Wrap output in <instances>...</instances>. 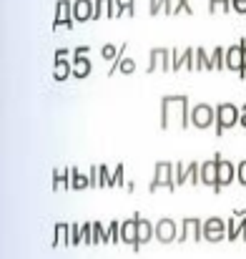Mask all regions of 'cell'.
Masks as SVG:
<instances>
[{
    "instance_id": "1",
    "label": "cell",
    "mask_w": 246,
    "mask_h": 259,
    "mask_svg": "<svg viewBox=\"0 0 246 259\" xmlns=\"http://www.w3.org/2000/svg\"><path fill=\"white\" fill-rule=\"evenodd\" d=\"M188 116H191V108H188L186 96H164V101H161V128H171V126L186 128V126H191Z\"/></svg>"
},
{
    "instance_id": "2",
    "label": "cell",
    "mask_w": 246,
    "mask_h": 259,
    "mask_svg": "<svg viewBox=\"0 0 246 259\" xmlns=\"http://www.w3.org/2000/svg\"><path fill=\"white\" fill-rule=\"evenodd\" d=\"M176 164L171 161H159L156 169H154V181L149 186L151 194H156L159 189H168V191H176Z\"/></svg>"
},
{
    "instance_id": "3",
    "label": "cell",
    "mask_w": 246,
    "mask_h": 259,
    "mask_svg": "<svg viewBox=\"0 0 246 259\" xmlns=\"http://www.w3.org/2000/svg\"><path fill=\"white\" fill-rule=\"evenodd\" d=\"M236 123H241V108L236 103H219L216 106V136L226 134Z\"/></svg>"
},
{
    "instance_id": "4",
    "label": "cell",
    "mask_w": 246,
    "mask_h": 259,
    "mask_svg": "<svg viewBox=\"0 0 246 259\" xmlns=\"http://www.w3.org/2000/svg\"><path fill=\"white\" fill-rule=\"evenodd\" d=\"M188 123L196 126V128H209L216 123V108L209 106V103H196L191 108V116H188Z\"/></svg>"
},
{
    "instance_id": "5",
    "label": "cell",
    "mask_w": 246,
    "mask_h": 259,
    "mask_svg": "<svg viewBox=\"0 0 246 259\" xmlns=\"http://www.w3.org/2000/svg\"><path fill=\"white\" fill-rule=\"evenodd\" d=\"M73 23H76V18H73V3H71V0H58L53 30H58V28H71Z\"/></svg>"
},
{
    "instance_id": "6",
    "label": "cell",
    "mask_w": 246,
    "mask_h": 259,
    "mask_svg": "<svg viewBox=\"0 0 246 259\" xmlns=\"http://www.w3.org/2000/svg\"><path fill=\"white\" fill-rule=\"evenodd\" d=\"M201 181V164H176V184H193Z\"/></svg>"
},
{
    "instance_id": "7",
    "label": "cell",
    "mask_w": 246,
    "mask_h": 259,
    "mask_svg": "<svg viewBox=\"0 0 246 259\" xmlns=\"http://www.w3.org/2000/svg\"><path fill=\"white\" fill-rule=\"evenodd\" d=\"M214 159H219V179H216L214 191H216V194H221V189H224V186H229V184L234 181V176H236V166H234L231 161L221 159V154H216Z\"/></svg>"
},
{
    "instance_id": "8",
    "label": "cell",
    "mask_w": 246,
    "mask_h": 259,
    "mask_svg": "<svg viewBox=\"0 0 246 259\" xmlns=\"http://www.w3.org/2000/svg\"><path fill=\"white\" fill-rule=\"evenodd\" d=\"M171 66H173V71H181V68H186V71H196V51L193 48H186V51H171Z\"/></svg>"
},
{
    "instance_id": "9",
    "label": "cell",
    "mask_w": 246,
    "mask_h": 259,
    "mask_svg": "<svg viewBox=\"0 0 246 259\" xmlns=\"http://www.w3.org/2000/svg\"><path fill=\"white\" fill-rule=\"evenodd\" d=\"M154 71H173V66H171V51L168 48H154L151 51V63H149V73H154Z\"/></svg>"
},
{
    "instance_id": "10",
    "label": "cell",
    "mask_w": 246,
    "mask_h": 259,
    "mask_svg": "<svg viewBox=\"0 0 246 259\" xmlns=\"http://www.w3.org/2000/svg\"><path fill=\"white\" fill-rule=\"evenodd\" d=\"M226 68L236 71V76L241 73V68H244V40H239L236 46L226 48Z\"/></svg>"
},
{
    "instance_id": "11",
    "label": "cell",
    "mask_w": 246,
    "mask_h": 259,
    "mask_svg": "<svg viewBox=\"0 0 246 259\" xmlns=\"http://www.w3.org/2000/svg\"><path fill=\"white\" fill-rule=\"evenodd\" d=\"M93 10H95V3L93 0H76L73 3V18H76V23L93 20Z\"/></svg>"
},
{
    "instance_id": "12",
    "label": "cell",
    "mask_w": 246,
    "mask_h": 259,
    "mask_svg": "<svg viewBox=\"0 0 246 259\" xmlns=\"http://www.w3.org/2000/svg\"><path fill=\"white\" fill-rule=\"evenodd\" d=\"M216 179H219V159H211V161H204L201 164V184L206 186H216Z\"/></svg>"
},
{
    "instance_id": "13",
    "label": "cell",
    "mask_w": 246,
    "mask_h": 259,
    "mask_svg": "<svg viewBox=\"0 0 246 259\" xmlns=\"http://www.w3.org/2000/svg\"><path fill=\"white\" fill-rule=\"evenodd\" d=\"M71 76H73V61H68V58H56L53 78H56V81H68Z\"/></svg>"
},
{
    "instance_id": "14",
    "label": "cell",
    "mask_w": 246,
    "mask_h": 259,
    "mask_svg": "<svg viewBox=\"0 0 246 259\" xmlns=\"http://www.w3.org/2000/svg\"><path fill=\"white\" fill-rule=\"evenodd\" d=\"M95 10H93V20L101 18H116V0H93Z\"/></svg>"
},
{
    "instance_id": "15",
    "label": "cell",
    "mask_w": 246,
    "mask_h": 259,
    "mask_svg": "<svg viewBox=\"0 0 246 259\" xmlns=\"http://www.w3.org/2000/svg\"><path fill=\"white\" fill-rule=\"evenodd\" d=\"M66 189H71V166L53 171V191H66Z\"/></svg>"
},
{
    "instance_id": "16",
    "label": "cell",
    "mask_w": 246,
    "mask_h": 259,
    "mask_svg": "<svg viewBox=\"0 0 246 259\" xmlns=\"http://www.w3.org/2000/svg\"><path fill=\"white\" fill-rule=\"evenodd\" d=\"M88 76H90V58L73 56V78H88Z\"/></svg>"
},
{
    "instance_id": "17",
    "label": "cell",
    "mask_w": 246,
    "mask_h": 259,
    "mask_svg": "<svg viewBox=\"0 0 246 259\" xmlns=\"http://www.w3.org/2000/svg\"><path fill=\"white\" fill-rule=\"evenodd\" d=\"M90 186V176H85L81 174L76 166H71V189L73 191H83V189H88Z\"/></svg>"
},
{
    "instance_id": "18",
    "label": "cell",
    "mask_w": 246,
    "mask_h": 259,
    "mask_svg": "<svg viewBox=\"0 0 246 259\" xmlns=\"http://www.w3.org/2000/svg\"><path fill=\"white\" fill-rule=\"evenodd\" d=\"M226 68V48L216 46L211 53V71H224Z\"/></svg>"
},
{
    "instance_id": "19",
    "label": "cell",
    "mask_w": 246,
    "mask_h": 259,
    "mask_svg": "<svg viewBox=\"0 0 246 259\" xmlns=\"http://www.w3.org/2000/svg\"><path fill=\"white\" fill-rule=\"evenodd\" d=\"M204 229H206V237H209V239L224 237V222H221V219H209V222L204 224Z\"/></svg>"
},
{
    "instance_id": "20",
    "label": "cell",
    "mask_w": 246,
    "mask_h": 259,
    "mask_svg": "<svg viewBox=\"0 0 246 259\" xmlns=\"http://www.w3.org/2000/svg\"><path fill=\"white\" fill-rule=\"evenodd\" d=\"M156 234H159L164 242L173 239V234H176V224H173L171 219H161V222H159V227H156Z\"/></svg>"
},
{
    "instance_id": "21",
    "label": "cell",
    "mask_w": 246,
    "mask_h": 259,
    "mask_svg": "<svg viewBox=\"0 0 246 259\" xmlns=\"http://www.w3.org/2000/svg\"><path fill=\"white\" fill-rule=\"evenodd\" d=\"M136 15V0H116V18Z\"/></svg>"
},
{
    "instance_id": "22",
    "label": "cell",
    "mask_w": 246,
    "mask_h": 259,
    "mask_svg": "<svg viewBox=\"0 0 246 259\" xmlns=\"http://www.w3.org/2000/svg\"><path fill=\"white\" fill-rule=\"evenodd\" d=\"M98 186H101V189L113 186V174H111V169H108L106 164H98Z\"/></svg>"
},
{
    "instance_id": "23",
    "label": "cell",
    "mask_w": 246,
    "mask_h": 259,
    "mask_svg": "<svg viewBox=\"0 0 246 259\" xmlns=\"http://www.w3.org/2000/svg\"><path fill=\"white\" fill-rule=\"evenodd\" d=\"M121 232H123V237H126L128 242H133V239H138V217H133L131 222H126Z\"/></svg>"
},
{
    "instance_id": "24",
    "label": "cell",
    "mask_w": 246,
    "mask_h": 259,
    "mask_svg": "<svg viewBox=\"0 0 246 259\" xmlns=\"http://www.w3.org/2000/svg\"><path fill=\"white\" fill-rule=\"evenodd\" d=\"M196 71H211V56L204 48H196Z\"/></svg>"
},
{
    "instance_id": "25",
    "label": "cell",
    "mask_w": 246,
    "mask_h": 259,
    "mask_svg": "<svg viewBox=\"0 0 246 259\" xmlns=\"http://www.w3.org/2000/svg\"><path fill=\"white\" fill-rule=\"evenodd\" d=\"M231 0H209V13H231Z\"/></svg>"
},
{
    "instance_id": "26",
    "label": "cell",
    "mask_w": 246,
    "mask_h": 259,
    "mask_svg": "<svg viewBox=\"0 0 246 259\" xmlns=\"http://www.w3.org/2000/svg\"><path fill=\"white\" fill-rule=\"evenodd\" d=\"M116 56H118V48H116V43H106L103 48H101V58L103 61H116Z\"/></svg>"
},
{
    "instance_id": "27",
    "label": "cell",
    "mask_w": 246,
    "mask_h": 259,
    "mask_svg": "<svg viewBox=\"0 0 246 259\" xmlns=\"http://www.w3.org/2000/svg\"><path fill=\"white\" fill-rule=\"evenodd\" d=\"M126 48H128V43H121V46H118V56H116V61L111 63V68H108V76H113V73L118 71V66H121V61L126 58Z\"/></svg>"
},
{
    "instance_id": "28",
    "label": "cell",
    "mask_w": 246,
    "mask_h": 259,
    "mask_svg": "<svg viewBox=\"0 0 246 259\" xmlns=\"http://www.w3.org/2000/svg\"><path fill=\"white\" fill-rule=\"evenodd\" d=\"M178 13H188V15H193L191 3H188V0H173V15H178Z\"/></svg>"
},
{
    "instance_id": "29",
    "label": "cell",
    "mask_w": 246,
    "mask_h": 259,
    "mask_svg": "<svg viewBox=\"0 0 246 259\" xmlns=\"http://www.w3.org/2000/svg\"><path fill=\"white\" fill-rule=\"evenodd\" d=\"M183 232H186V237H199V222L196 219H186L183 222Z\"/></svg>"
},
{
    "instance_id": "30",
    "label": "cell",
    "mask_w": 246,
    "mask_h": 259,
    "mask_svg": "<svg viewBox=\"0 0 246 259\" xmlns=\"http://www.w3.org/2000/svg\"><path fill=\"white\" fill-rule=\"evenodd\" d=\"M118 71H121V73H133V71H136V61L126 56V58L121 61V66H118Z\"/></svg>"
},
{
    "instance_id": "31",
    "label": "cell",
    "mask_w": 246,
    "mask_h": 259,
    "mask_svg": "<svg viewBox=\"0 0 246 259\" xmlns=\"http://www.w3.org/2000/svg\"><path fill=\"white\" fill-rule=\"evenodd\" d=\"M149 237H151V224L138 219V239H149Z\"/></svg>"
},
{
    "instance_id": "32",
    "label": "cell",
    "mask_w": 246,
    "mask_h": 259,
    "mask_svg": "<svg viewBox=\"0 0 246 259\" xmlns=\"http://www.w3.org/2000/svg\"><path fill=\"white\" fill-rule=\"evenodd\" d=\"M113 186H126V179H123V164H118L116 171H113Z\"/></svg>"
},
{
    "instance_id": "33",
    "label": "cell",
    "mask_w": 246,
    "mask_h": 259,
    "mask_svg": "<svg viewBox=\"0 0 246 259\" xmlns=\"http://www.w3.org/2000/svg\"><path fill=\"white\" fill-rule=\"evenodd\" d=\"M236 179H239V184L246 186V161H241V164L236 166Z\"/></svg>"
},
{
    "instance_id": "34",
    "label": "cell",
    "mask_w": 246,
    "mask_h": 259,
    "mask_svg": "<svg viewBox=\"0 0 246 259\" xmlns=\"http://www.w3.org/2000/svg\"><path fill=\"white\" fill-rule=\"evenodd\" d=\"M241 232V224H236V219H231L229 222V237H236Z\"/></svg>"
},
{
    "instance_id": "35",
    "label": "cell",
    "mask_w": 246,
    "mask_h": 259,
    "mask_svg": "<svg viewBox=\"0 0 246 259\" xmlns=\"http://www.w3.org/2000/svg\"><path fill=\"white\" fill-rule=\"evenodd\" d=\"M161 13L173 15V0H161Z\"/></svg>"
},
{
    "instance_id": "36",
    "label": "cell",
    "mask_w": 246,
    "mask_h": 259,
    "mask_svg": "<svg viewBox=\"0 0 246 259\" xmlns=\"http://www.w3.org/2000/svg\"><path fill=\"white\" fill-rule=\"evenodd\" d=\"M231 8H234L236 13H241V15H244L246 13V0H231Z\"/></svg>"
},
{
    "instance_id": "37",
    "label": "cell",
    "mask_w": 246,
    "mask_h": 259,
    "mask_svg": "<svg viewBox=\"0 0 246 259\" xmlns=\"http://www.w3.org/2000/svg\"><path fill=\"white\" fill-rule=\"evenodd\" d=\"M149 13H151V15H159V13H161V0H151Z\"/></svg>"
},
{
    "instance_id": "38",
    "label": "cell",
    "mask_w": 246,
    "mask_h": 259,
    "mask_svg": "<svg viewBox=\"0 0 246 259\" xmlns=\"http://www.w3.org/2000/svg\"><path fill=\"white\" fill-rule=\"evenodd\" d=\"M88 176H90V186H98V166H93Z\"/></svg>"
},
{
    "instance_id": "39",
    "label": "cell",
    "mask_w": 246,
    "mask_h": 259,
    "mask_svg": "<svg viewBox=\"0 0 246 259\" xmlns=\"http://www.w3.org/2000/svg\"><path fill=\"white\" fill-rule=\"evenodd\" d=\"M88 53H90V48H88V46H78V48L73 51V56H88Z\"/></svg>"
},
{
    "instance_id": "40",
    "label": "cell",
    "mask_w": 246,
    "mask_h": 259,
    "mask_svg": "<svg viewBox=\"0 0 246 259\" xmlns=\"http://www.w3.org/2000/svg\"><path fill=\"white\" fill-rule=\"evenodd\" d=\"M56 58H71V51L68 48H58L56 51Z\"/></svg>"
},
{
    "instance_id": "41",
    "label": "cell",
    "mask_w": 246,
    "mask_h": 259,
    "mask_svg": "<svg viewBox=\"0 0 246 259\" xmlns=\"http://www.w3.org/2000/svg\"><path fill=\"white\" fill-rule=\"evenodd\" d=\"M239 78L244 81L246 78V40H244V68H241V73H239Z\"/></svg>"
},
{
    "instance_id": "42",
    "label": "cell",
    "mask_w": 246,
    "mask_h": 259,
    "mask_svg": "<svg viewBox=\"0 0 246 259\" xmlns=\"http://www.w3.org/2000/svg\"><path fill=\"white\" fill-rule=\"evenodd\" d=\"M239 108H241V123H239V126H244L246 128V103L244 106H239Z\"/></svg>"
}]
</instances>
